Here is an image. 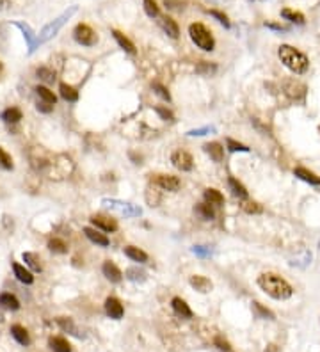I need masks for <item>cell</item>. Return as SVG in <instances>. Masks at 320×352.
<instances>
[{"instance_id": "obj_1", "label": "cell", "mask_w": 320, "mask_h": 352, "mask_svg": "<svg viewBox=\"0 0 320 352\" xmlns=\"http://www.w3.org/2000/svg\"><path fill=\"white\" fill-rule=\"evenodd\" d=\"M30 162L37 173L48 174V178H64L71 173V160L64 155H52L43 148H34L30 151Z\"/></svg>"}, {"instance_id": "obj_2", "label": "cell", "mask_w": 320, "mask_h": 352, "mask_svg": "<svg viewBox=\"0 0 320 352\" xmlns=\"http://www.w3.org/2000/svg\"><path fill=\"white\" fill-rule=\"evenodd\" d=\"M258 287L267 294L269 297L276 301H287L294 296V288L292 285L288 283L287 280H283L281 276L271 274V272H265V274L258 276Z\"/></svg>"}, {"instance_id": "obj_3", "label": "cell", "mask_w": 320, "mask_h": 352, "mask_svg": "<svg viewBox=\"0 0 320 352\" xmlns=\"http://www.w3.org/2000/svg\"><path fill=\"white\" fill-rule=\"evenodd\" d=\"M278 57H280V61L283 62L285 68H288L296 75H304L310 68L308 55L290 45H281L278 48Z\"/></svg>"}, {"instance_id": "obj_4", "label": "cell", "mask_w": 320, "mask_h": 352, "mask_svg": "<svg viewBox=\"0 0 320 352\" xmlns=\"http://www.w3.org/2000/svg\"><path fill=\"white\" fill-rule=\"evenodd\" d=\"M75 12H77V5H71L69 9H66L62 14H59V16L55 18V20H52L50 23H46L45 27L41 28L39 32V43H46V41H50L52 37H55L57 34H59V30H61L62 27H64V23L69 20V18L73 16Z\"/></svg>"}, {"instance_id": "obj_5", "label": "cell", "mask_w": 320, "mask_h": 352, "mask_svg": "<svg viewBox=\"0 0 320 352\" xmlns=\"http://www.w3.org/2000/svg\"><path fill=\"white\" fill-rule=\"evenodd\" d=\"M189 36H191L192 43H194L198 48L205 50V52H212V50L215 48L214 36H212V32L203 23L189 25Z\"/></svg>"}, {"instance_id": "obj_6", "label": "cell", "mask_w": 320, "mask_h": 352, "mask_svg": "<svg viewBox=\"0 0 320 352\" xmlns=\"http://www.w3.org/2000/svg\"><path fill=\"white\" fill-rule=\"evenodd\" d=\"M103 205H105L109 210L118 212L119 215H125V217H137V215L142 214V210L132 203L121 201V199H103Z\"/></svg>"}, {"instance_id": "obj_7", "label": "cell", "mask_w": 320, "mask_h": 352, "mask_svg": "<svg viewBox=\"0 0 320 352\" xmlns=\"http://www.w3.org/2000/svg\"><path fill=\"white\" fill-rule=\"evenodd\" d=\"M73 37L78 45H82V46H93V45H96V41H98L96 32L85 23H78L77 27H75Z\"/></svg>"}, {"instance_id": "obj_8", "label": "cell", "mask_w": 320, "mask_h": 352, "mask_svg": "<svg viewBox=\"0 0 320 352\" xmlns=\"http://www.w3.org/2000/svg\"><path fill=\"white\" fill-rule=\"evenodd\" d=\"M171 162H173V166L176 167V169L183 171V173L192 171V167H194V158H192V155L189 153V151H183V150L173 151V155H171Z\"/></svg>"}, {"instance_id": "obj_9", "label": "cell", "mask_w": 320, "mask_h": 352, "mask_svg": "<svg viewBox=\"0 0 320 352\" xmlns=\"http://www.w3.org/2000/svg\"><path fill=\"white\" fill-rule=\"evenodd\" d=\"M155 185L158 189L167 190V192H176L182 187V182H180V178L173 176V174H157L155 176Z\"/></svg>"}, {"instance_id": "obj_10", "label": "cell", "mask_w": 320, "mask_h": 352, "mask_svg": "<svg viewBox=\"0 0 320 352\" xmlns=\"http://www.w3.org/2000/svg\"><path fill=\"white\" fill-rule=\"evenodd\" d=\"M89 221L96 230L107 231V233H114V231H118V228H119L118 223H116L112 217H109V215H93Z\"/></svg>"}, {"instance_id": "obj_11", "label": "cell", "mask_w": 320, "mask_h": 352, "mask_svg": "<svg viewBox=\"0 0 320 352\" xmlns=\"http://www.w3.org/2000/svg\"><path fill=\"white\" fill-rule=\"evenodd\" d=\"M105 313L114 320L123 319V315H125V308H123L121 301H119L118 297H107L105 299Z\"/></svg>"}, {"instance_id": "obj_12", "label": "cell", "mask_w": 320, "mask_h": 352, "mask_svg": "<svg viewBox=\"0 0 320 352\" xmlns=\"http://www.w3.org/2000/svg\"><path fill=\"white\" fill-rule=\"evenodd\" d=\"M16 25L18 28H20L21 32H23V37H25V41H27V45H28V53H32L34 50L37 48V45H41L39 43V37L36 36V34L32 32V28L28 27L27 23H21V21H16Z\"/></svg>"}, {"instance_id": "obj_13", "label": "cell", "mask_w": 320, "mask_h": 352, "mask_svg": "<svg viewBox=\"0 0 320 352\" xmlns=\"http://www.w3.org/2000/svg\"><path fill=\"white\" fill-rule=\"evenodd\" d=\"M101 272H103V276H105V278L110 281V283H119V281L123 280V272L119 271L118 265H116V263H114V262H110V260H107V262H103V267H101Z\"/></svg>"}, {"instance_id": "obj_14", "label": "cell", "mask_w": 320, "mask_h": 352, "mask_svg": "<svg viewBox=\"0 0 320 352\" xmlns=\"http://www.w3.org/2000/svg\"><path fill=\"white\" fill-rule=\"evenodd\" d=\"M189 285H191V287L194 288L196 292H199V294H208V292H212V288H214V283H212L208 278H205V276H199V274L191 276Z\"/></svg>"}, {"instance_id": "obj_15", "label": "cell", "mask_w": 320, "mask_h": 352, "mask_svg": "<svg viewBox=\"0 0 320 352\" xmlns=\"http://www.w3.org/2000/svg\"><path fill=\"white\" fill-rule=\"evenodd\" d=\"M285 91L290 98H296V100H303L304 94H306V87L304 84L297 80H287L285 82Z\"/></svg>"}, {"instance_id": "obj_16", "label": "cell", "mask_w": 320, "mask_h": 352, "mask_svg": "<svg viewBox=\"0 0 320 352\" xmlns=\"http://www.w3.org/2000/svg\"><path fill=\"white\" fill-rule=\"evenodd\" d=\"M82 231H84L85 237H87V239H89L93 244H96V246L107 247V246L110 244L109 237H107V235H103V233H100V231H98L96 228H84Z\"/></svg>"}, {"instance_id": "obj_17", "label": "cell", "mask_w": 320, "mask_h": 352, "mask_svg": "<svg viewBox=\"0 0 320 352\" xmlns=\"http://www.w3.org/2000/svg\"><path fill=\"white\" fill-rule=\"evenodd\" d=\"M171 306H173L174 313L178 317H182V319H192V310L189 308V304H187L182 297H174V299L171 301Z\"/></svg>"}, {"instance_id": "obj_18", "label": "cell", "mask_w": 320, "mask_h": 352, "mask_svg": "<svg viewBox=\"0 0 320 352\" xmlns=\"http://www.w3.org/2000/svg\"><path fill=\"white\" fill-rule=\"evenodd\" d=\"M294 174H296L299 180H303V182L310 183V185H320L319 174H315L313 171L306 169V167H296V169H294Z\"/></svg>"}, {"instance_id": "obj_19", "label": "cell", "mask_w": 320, "mask_h": 352, "mask_svg": "<svg viewBox=\"0 0 320 352\" xmlns=\"http://www.w3.org/2000/svg\"><path fill=\"white\" fill-rule=\"evenodd\" d=\"M203 150H205V153H207L214 162H221L224 157V148L219 142H208V144L203 146Z\"/></svg>"}, {"instance_id": "obj_20", "label": "cell", "mask_w": 320, "mask_h": 352, "mask_svg": "<svg viewBox=\"0 0 320 352\" xmlns=\"http://www.w3.org/2000/svg\"><path fill=\"white\" fill-rule=\"evenodd\" d=\"M112 36H114V39L118 41V45L121 46V48L125 50L126 53H130V55H135V53H137V50H135V45L123 32H119V30H112Z\"/></svg>"}, {"instance_id": "obj_21", "label": "cell", "mask_w": 320, "mask_h": 352, "mask_svg": "<svg viewBox=\"0 0 320 352\" xmlns=\"http://www.w3.org/2000/svg\"><path fill=\"white\" fill-rule=\"evenodd\" d=\"M12 272H14V276H16V280L21 281V283H25V285L34 283L32 272L27 271V269H25L23 265H20V263H12Z\"/></svg>"}, {"instance_id": "obj_22", "label": "cell", "mask_w": 320, "mask_h": 352, "mask_svg": "<svg viewBox=\"0 0 320 352\" xmlns=\"http://www.w3.org/2000/svg\"><path fill=\"white\" fill-rule=\"evenodd\" d=\"M160 27H162L164 32H166L169 37H173V39H176V37L180 36L178 23H176L171 16H162V20H160Z\"/></svg>"}, {"instance_id": "obj_23", "label": "cell", "mask_w": 320, "mask_h": 352, "mask_svg": "<svg viewBox=\"0 0 320 352\" xmlns=\"http://www.w3.org/2000/svg\"><path fill=\"white\" fill-rule=\"evenodd\" d=\"M125 256H128L132 262H137V263H146L148 262V255L142 249H139V247L135 246H126L125 249Z\"/></svg>"}, {"instance_id": "obj_24", "label": "cell", "mask_w": 320, "mask_h": 352, "mask_svg": "<svg viewBox=\"0 0 320 352\" xmlns=\"http://www.w3.org/2000/svg\"><path fill=\"white\" fill-rule=\"evenodd\" d=\"M194 214L198 215L199 219H203V221H212V219L215 217V212L210 203H198L194 207Z\"/></svg>"}, {"instance_id": "obj_25", "label": "cell", "mask_w": 320, "mask_h": 352, "mask_svg": "<svg viewBox=\"0 0 320 352\" xmlns=\"http://www.w3.org/2000/svg\"><path fill=\"white\" fill-rule=\"evenodd\" d=\"M228 187H230L231 194L235 196V198H240V199H246L247 198L246 187H244L237 178H233V176H230V178H228Z\"/></svg>"}, {"instance_id": "obj_26", "label": "cell", "mask_w": 320, "mask_h": 352, "mask_svg": "<svg viewBox=\"0 0 320 352\" xmlns=\"http://www.w3.org/2000/svg\"><path fill=\"white\" fill-rule=\"evenodd\" d=\"M203 196H205V201L210 203L212 207H221V205H224V196L221 194L217 189H207Z\"/></svg>"}, {"instance_id": "obj_27", "label": "cell", "mask_w": 320, "mask_h": 352, "mask_svg": "<svg viewBox=\"0 0 320 352\" xmlns=\"http://www.w3.org/2000/svg\"><path fill=\"white\" fill-rule=\"evenodd\" d=\"M0 306L11 310V312H16V310H20V301L12 294H0Z\"/></svg>"}, {"instance_id": "obj_28", "label": "cell", "mask_w": 320, "mask_h": 352, "mask_svg": "<svg viewBox=\"0 0 320 352\" xmlns=\"http://www.w3.org/2000/svg\"><path fill=\"white\" fill-rule=\"evenodd\" d=\"M11 335H12V338L18 342L20 345H28L30 344V336H28V333H27V329L25 328H21V326H12L11 328Z\"/></svg>"}, {"instance_id": "obj_29", "label": "cell", "mask_w": 320, "mask_h": 352, "mask_svg": "<svg viewBox=\"0 0 320 352\" xmlns=\"http://www.w3.org/2000/svg\"><path fill=\"white\" fill-rule=\"evenodd\" d=\"M196 73L203 75V77H212V75L217 73V64L208 62V61H199L198 64H196Z\"/></svg>"}, {"instance_id": "obj_30", "label": "cell", "mask_w": 320, "mask_h": 352, "mask_svg": "<svg viewBox=\"0 0 320 352\" xmlns=\"http://www.w3.org/2000/svg\"><path fill=\"white\" fill-rule=\"evenodd\" d=\"M281 16H283L285 20L292 21V23H297V25H303L304 21H306V18H304L303 12L294 11V9H288V7L281 9Z\"/></svg>"}, {"instance_id": "obj_31", "label": "cell", "mask_w": 320, "mask_h": 352, "mask_svg": "<svg viewBox=\"0 0 320 352\" xmlns=\"http://www.w3.org/2000/svg\"><path fill=\"white\" fill-rule=\"evenodd\" d=\"M48 345L53 352H71V345L68 344V340H64V338H61V336L50 338Z\"/></svg>"}, {"instance_id": "obj_32", "label": "cell", "mask_w": 320, "mask_h": 352, "mask_svg": "<svg viewBox=\"0 0 320 352\" xmlns=\"http://www.w3.org/2000/svg\"><path fill=\"white\" fill-rule=\"evenodd\" d=\"M36 94L39 96L41 101L50 103V105H55L57 96L53 94V91H50L48 87H45V85H37V87H36Z\"/></svg>"}, {"instance_id": "obj_33", "label": "cell", "mask_w": 320, "mask_h": 352, "mask_svg": "<svg viewBox=\"0 0 320 352\" xmlns=\"http://www.w3.org/2000/svg\"><path fill=\"white\" fill-rule=\"evenodd\" d=\"M59 93H61V96L64 98L66 101H77L78 100V91L75 89L73 85L64 84V82L59 85Z\"/></svg>"}, {"instance_id": "obj_34", "label": "cell", "mask_w": 320, "mask_h": 352, "mask_svg": "<svg viewBox=\"0 0 320 352\" xmlns=\"http://www.w3.org/2000/svg\"><path fill=\"white\" fill-rule=\"evenodd\" d=\"M23 262L27 263L28 267L32 269L34 272H41V271H43V265H41V258L36 255V253H23Z\"/></svg>"}, {"instance_id": "obj_35", "label": "cell", "mask_w": 320, "mask_h": 352, "mask_svg": "<svg viewBox=\"0 0 320 352\" xmlns=\"http://www.w3.org/2000/svg\"><path fill=\"white\" fill-rule=\"evenodd\" d=\"M2 119L5 123H18L21 119V110L16 109V107H9L2 112Z\"/></svg>"}, {"instance_id": "obj_36", "label": "cell", "mask_w": 320, "mask_h": 352, "mask_svg": "<svg viewBox=\"0 0 320 352\" xmlns=\"http://www.w3.org/2000/svg\"><path fill=\"white\" fill-rule=\"evenodd\" d=\"M253 312H255V315L258 317V319H269V320H274L276 315L269 310V308H265L264 304L260 303H253Z\"/></svg>"}, {"instance_id": "obj_37", "label": "cell", "mask_w": 320, "mask_h": 352, "mask_svg": "<svg viewBox=\"0 0 320 352\" xmlns=\"http://www.w3.org/2000/svg\"><path fill=\"white\" fill-rule=\"evenodd\" d=\"M125 276H126V278H128L130 281H135V283H142V281L146 280V272L141 271V269H137V267H130V269H126Z\"/></svg>"}, {"instance_id": "obj_38", "label": "cell", "mask_w": 320, "mask_h": 352, "mask_svg": "<svg viewBox=\"0 0 320 352\" xmlns=\"http://www.w3.org/2000/svg\"><path fill=\"white\" fill-rule=\"evenodd\" d=\"M142 5H144V12H146L150 18H158L160 16V7L155 0H142Z\"/></svg>"}, {"instance_id": "obj_39", "label": "cell", "mask_w": 320, "mask_h": 352, "mask_svg": "<svg viewBox=\"0 0 320 352\" xmlns=\"http://www.w3.org/2000/svg\"><path fill=\"white\" fill-rule=\"evenodd\" d=\"M48 249L52 253H55V255H64V253H68V246H66L64 240L61 239H52L48 242Z\"/></svg>"}, {"instance_id": "obj_40", "label": "cell", "mask_w": 320, "mask_h": 352, "mask_svg": "<svg viewBox=\"0 0 320 352\" xmlns=\"http://www.w3.org/2000/svg\"><path fill=\"white\" fill-rule=\"evenodd\" d=\"M57 324L61 326V328L64 329V331L71 333V335H75V336H80V333H78V329L75 328L73 320H71V319H66V317H61V319H57Z\"/></svg>"}, {"instance_id": "obj_41", "label": "cell", "mask_w": 320, "mask_h": 352, "mask_svg": "<svg viewBox=\"0 0 320 352\" xmlns=\"http://www.w3.org/2000/svg\"><path fill=\"white\" fill-rule=\"evenodd\" d=\"M12 167H14V164H12L11 155H9L7 151L4 150V148H0V169L11 171Z\"/></svg>"}, {"instance_id": "obj_42", "label": "cell", "mask_w": 320, "mask_h": 352, "mask_svg": "<svg viewBox=\"0 0 320 352\" xmlns=\"http://www.w3.org/2000/svg\"><path fill=\"white\" fill-rule=\"evenodd\" d=\"M226 146H228V150H230L231 153H237V151H242V153H249V148H247L246 144H242V142H237L235 139H228V141H226Z\"/></svg>"}, {"instance_id": "obj_43", "label": "cell", "mask_w": 320, "mask_h": 352, "mask_svg": "<svg viewBox=\"0 0 320 352\" xmlns=\"http://www.w3.org/2000/svg\"><path fill=\"white\" fill-rule=\"evenodd\" d=\"M242 210L246 212V214L253 215V214H262L264 212V208H262V205L256 201H246L242 205Z\"/></svg>"}, {"instance_id": "obj_44", "label": "cell", "mask_w": 320, "mask_h": 352, "mask_svg": "<svg viewBox=\"0 0 320 352\" xmlns=\"http://www.w3.org/2000/svg\"><path fill=\"white\" fill-rule=\"evenodd\" d=\"M208 14H210L212 18H215V20L219 21L221 25H224V27H226V28H230V27H231L230 20H228V16H226V14H224V12L217 11V9H212V11H208Z\"/></svg>"}, {"instance_id": "obj_45", "label": "cell", "mask_w": 320, "mask_h": 352, "mask_svg": "<svg viewBox=\"0 0 320 352\" xmlns=\"http://www.w3.org/2000/svg\"><path fill=\"white\" fill-rule=\"evenodd\" d=\"M151 89L155 91V94H158V96L162 98V100L171 101V94H169V91H167V87H164L162 84H158V82H155V84L151 85Z\"/></svg>"}, {"instance_id": "obj_46", "label": "cell", "mask_w": 320, "mask_h": 352, "mask_svg": "<svg viewBox=\"0 0 320 352\" xmlns=\"http://www.w3.org/2000/svg\"><path fill=\"white\" fill-rule=\"evenodd\" d=\"M36 73H37V77H39L41 80H45V82H53V78H55V73H53L52 69H48V68H39Z\"/></svg>"}, {"instance_id": "obj_47", "label": "cell", "mask_w": 320, "mask_h": 352, "mask_svg": "<svg viewBox=\"0 0 320 352\" xmlns=\"http://www.w3.org/2000/svg\"><path fill=\"white\" fill-rule=\"evenodd\" d=\"M155 112L160 116V119H164V121H174V114L171 112L169 109H166V107H155Z\"/></svg>"}, {"instance_id": "obj_48", "label": "cell", "mask_w": 320, "mask_h": 352, "mask_svg": "<svg viewBox=\"0 0 320 352\" xmlns=\"http://www.w3.org/2000/svg\"><path fill=\"white\" fill-rule=\"evenodd\" d=\"M214 344L217 345V347H219L221 351H230V349H231L230 342H228V340H224L223 336H217V338H215V340H214Z\"/></svg>"}, {"instance_id": "obj_49", "label": "cell", "mask_w": 320, "mask_h": 352, "mask_svg": "<svg viewBox=\"0 0 320 352\" xmlns=\"http://www.w3.org/2000/svg\"><path fill=\"white\" fill-rule=\"evenodd\" d=\"M212 130H214V126H203V128L187 132V135H205V134H208V132H212Z\"/></svg>"}, {"instance_id": "obj_50", "label": "cell", "mask_w": 320, "mask_h": 352, "mask_svg": "<svg viewBox=\"0 0 320 352\" xmlns=\"http://www.w3.org/2000/svg\"><path fill=\"white\" fill-rule=\"evenodd\" d=\"M37 110H41V112H45V114H48V112H52L53 110V105H50V103H45V101H37Z\"/></svg>"}, {"instance_id": "obj_51", "label": "cell", "mask_w": 320, "mask_h": 352, "mask_svg": "<svg viewBox=\"0 0 320 352\" xmlns=\"http://www.w3.org/2000/svg\"><path fill=\"white\" fill-rule=\"evenodd\" d=\"M192 251H194L196 255H199V256H205V255H208V253H210V249H207L205 246H194V247H192Z\"/></svg>"}, {"instance_id": "obj_52", "label": "cell", "mask_w": 320, "mask_h": 352, "mask_svg": "<svg viewBox=\"0 0 320 352\" xmlns=\"http://www.w3.org/2000/svg\"><path fill=\"white\" fill-rule=\"evenodd\" d=\"M12 0H0V11H7L11 7Z\"/></svg>"}, {"instance_id": "obj_53", "label": "cell", "mask_w": 320, "mask_h": 352, "mask_svg": "<svg viewBox=\"0 0 320 352\" xmlns=\"http://www.w3.org/2000/svg\"><path fill=\"white\" fill-rule=\"evenodd\" d=\"M265 27L272 28V30H285V27H281V25H278V23H271V21H267V23H265Z\"/></svg>"}, {"instance_id": "obj_54", "label": "cell", "mask_w": 320, "mask_h": 352, "mask_svg": "<svg viewBox=\"0 0 320 352\" xmlns=\"http://www.w3.org/2000/svg\"><path fill=\"white\" fill-rule=\"evenodd\" d=\"M265 352H280V349H278V345H269Z\"/></svg>"}, {"instance_id": "obj_55", "label": "cell", "mask_w": 320, "mask_h": 352, "mask_svg": "<svg viewBox=\"0 0 320 352\" xmlns=\"http://www.w3.org/2000/svg\"><path fill=\"white\" fill-rule=\"evenodd\" d=\"M2 69H4V66H2V62H0V75H2Z\"/></svg>"}]
</instances>
